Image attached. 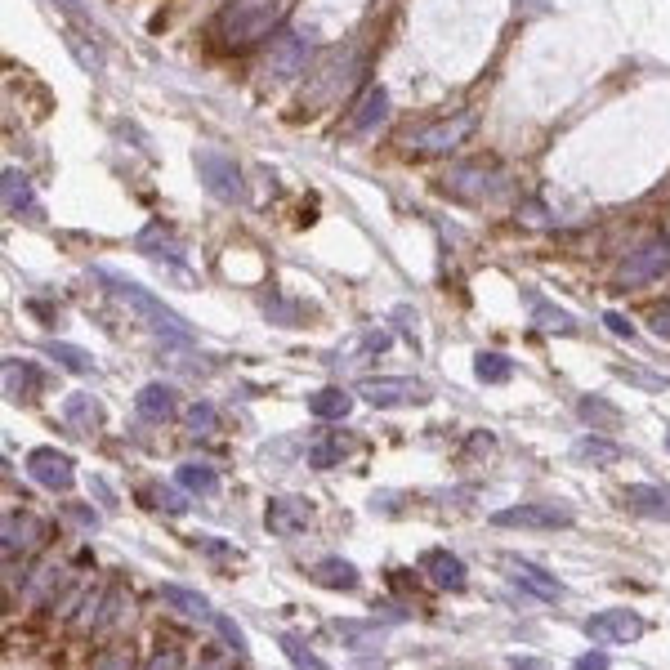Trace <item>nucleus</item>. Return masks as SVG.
Returning <instances> with one entry per match:
<instances>
[{"instance_id": "nucleus-1", "label": "nucleus", "mask_w": 670, "mask_h": 670, "mask_svg": "<svg viewBox=\"0 0 670 670\" xmlns=\"http://www.w3.org/2000/svg\"><path fill=\"white\" fill-rule=\"evenodd\" d=\"M94 277L99 282H108V291L117 295L126 309H134L143 322H148L152 331L161 335V340H170V344H193V327H188L184 318H179L170 304H161L157 295L148 291V286H139V282H130V277H121V273H112V268H94Z\"/></svg>"}, {"instance_id": "nucleus-2", "label": "nucleus", "mask_w": 670, "mask_h": 670, "mask_svg": "<svg viewBox=\"0 0 670 670\" xmlns=\"http://www.w3.org/2000/svg\"><path fill=\"white\" fill-rule=\"evenodd\" d=\"M277 0H237V5L224 9V18H219V27H224V41L228 45H251L260 41V36L273 32L277 23Z\"/></svg>"}, {"instance_id": "nucleus-3", "label": "nucleus", "mask_w": 670, "mask_h": 670, "mask_svg": "<svg viewBox=\"0 0 670 670\" xmlns=\"http://www.w3.org/2000/svg\"><path fill=\"white\" fill-rule=\"evenodd\" d=\"M492 528H519V532H554L572 528V510L554 501H519L492 514Z\"/></svg>"}, {"instance_id": "nucleus-4", "label": "nucleus", "mask_w": 670, "mask_h": 670, "mask_svg": "<svg viewBox=\"0 0 670 670\" xmlns=\"http://www.w3.org/2000/svg\"><path fill=\"white\" fill-rule=\"evenodd\" d=\"M666 273H670V237H648V242H639L626 255V264L617 273V286L621 291H635V286H648Z\"/></svg>"}, {"instance_id": "nucleus-5", "label": "nucleus", "mask_w": 670, "mask_h": 670, "mask_svg": "<svg viewBox=\"0 0 670 670\" xmlns=\"http://www.w3.org/2000/svg\"><path fill=\"white\" fill-rule=\"evenodd\" d=\"M197 175H201V184H206V193L215 197V201H224V206H237V201H246V179H242V170H237V161L224 157V152L201 148V152H197Z\"/></svg>"}, {"instance_id": "nucleus-6", "label": "nucleus", "mask_w": 670, "mask_h": 670, "mask_svg": "<svg viewBox=\"0 0 670 670\" xmlns=\"http://www.w3.org/2000/svg\"><path fill=\"white\" fill-rule=\"evenodd\" d=\"M304 67H309V36L300 32H273L268 36V54H264V72L273 76V81H291V76H300Z\"/></svg>"}, {"instance_id": "nucleus-7", "label": "nucleus", "mask_w": 670, "mask_h": 670, "mask_svg": "<svg viewBox=\"0 0 670 670\" xmlns=\"http://www.w3.org/2000/svg\"><path fill=\"white\" fill-rule=\"evenodd\" d=\"M639 635H644V617L630 608H608L586 617V639H595V644H635Z\"/></svg>"}, {"instance_id": "nucleus-8", "label": "nucleus", "mask_w": 670, "mask_h": 670, "mask_svg": "<svg viewBox=\"0 0 670 670\" xmlns=\"http://www.w3.org/2000/svg\"><path fill=\"white\" fill-rule=\"evenodd\" d=\"M27 474L41 487H50V492H72L76 461L67 452H54V447H36V452H27Z\"/></svg>"}, {"instance_id": "nucleus-9", "label": "nucleus", "mask_w": 670, "mask_h": 670, "mask_svg": "<svg viewBox=\"0 0 670 670\" xmlns=\"http://www.w3.org/2000/svg\"><path fill=\"white\" fill-rule=\"evenodd\" d=\"M264 523L273 536H282V541H295V536H304V528L313 523V510L304 496H273L264 510Z\"/></svg>"}, {"instance_id": "nucleus-10", "label": "nucleus", "mask_w": 670, "mask_h": 670, "mask_svg": "<svg viewBox=\"0 0 670 670\" xmlns=\"http://www.w3.org/2000/svg\"><path fill=\"white\" fill-rule=\"evenodd\" d=\"M371 407H411V402H425L429 394L407 376H376V380H362L358 389Z\"/></svg>"}, {"instance_id": "nucleus-11", "label": "nucleus", "mask_w": 670, "mask_h": 670, "mask_svg": "<svg viewBox=\"0 0 670 670\" xmlns=\"http://www.w3.org/2000/svg\"><path fill=\"white\" fill-rule=\"evenodd\" d=\"M621 505L635 514H644V519H662L670 523V487L666 483H630L621 487Z\"/></svg>"}, {"instance_id": "nucleus-12", "label": "nucleus", "mask_w": 670, "mask_h": 670, "mask_svg": "<svg viewBox=\"0 0 670 670\" xmlns=\"http://www.w3.org/2000/svg\"><path fill=\"white\" fill-rule=\"evenodd\" d=\"M505 568H510V577L519 581L523 590H532L536 599H545V603H559L568 590H563V581L554 577V572H545V568H536V563L528 559H505Z\"/></svg>"}, {"instance_id": "nucleus-13", "label": "nucleus", "mask_w": 670, "mask_h": 670, "mask_svg": "<svg viewBox=\"0 0 670 670\" xmlns=\"http://www.w3.org/2000/svg\"><path fill=\"white\" fill-rule=\"evenodd\" d=\"M420 572H425L438 590H452V595H456V590H465V581H469L465 563L456 559L452 550H425V554H420Z\"/></svg>"}, {"instance_id": "nucleus-14", "label": "nucleus", "mask_w": 670, "mask_h": 670, "mask_svg": "<svg viewBox=\"0 0 670 670\" xmlns=\"http://www.w3.org/2000/svg\"><path fill=\"white\" fill-rule=\"evenodd\" d=\"M134 411H139L143 420H152V425H166V420H175V411H179V398H175V389L170 385H143L139 394H134Z\"/></svg>"}, {"instance_id": "nucleus-15", "label": "nucleus", "mask_w": 670, "mask_h": 670, "mask_svg": "<svg viewBox=\"0 0 670 670\" xmlns=\"http://www.w3.org/2000/svg\"><path fill=\"white\" fill-rule=\"evenodd\" d=\"M389 117V94L380 90V85H371V90H362V99L353 103V117H349V130L353 134H371L380 130Z\"/></svg>"}, {"instance_id": "nucleus-16", "label": "nucleus", "mask_w": 670, "mask_h": 670, "mask_svg": "<svg viewBox=\"0 0 670 670\" xmlns=\"http://www.w3.org/2000/svg\"><path fill=\"white\" fill-rule=\"evenodd\" d=\"M0 188H5V210L9 215H27V219H41V201L32 193V179L23 175V170L9 166L5 179H0Z\"/></svg>"}, {"instance_id": "nucleus-17", "label": "nucleus", "mask_w": 670, "mask_h": 670, "mask_svg": "<svg viewBox=\"0 0 670 670\" xmlns=\"http://www.w3.org/2000/svg\"><path fill=\"white\" fill-rule=\"evenodd\" d=\"M0 376H5V394L9 398H32L36 389L45 385L41 367H36V362H27V358H5Z\"/></svg>"}, {"instance_id": "nucleus-18", "label": "nucleus", "mask_w": 670, "mask_h": 670, "mask_svg": "<svg viewBox=\"0 0 670 670\" xmlns=\"http://www.w3.org/2000/svg\"><path fill=\"white\" fill-rule=\"evenodd\" d=\"M157 595L166 599L175 612H184V617H193V621H215L219 617V612L210 608L206 595H197V590H188V586H175V581H161Z\"/></svg>"}, {"instance_id": "nucleus-19", "label": "nucleus", "mask_w": 670, "mask_h": 670, "mask_svg": "<svg viewBox=\"0 0 670 670\" xmlns=\"http://www.w3.org/2000/svg\"><path fill=\"white\" fill-rule=\"evenodd\" d=\"M63 420L72 434H94V429L103 425V407L94 394H72L63 402Z\"/></svg>"}, {"instance_id": "nucleus-20", "label": "nucleus", "mask_w": 670, "mask_h": 670, "mask_svg": "<svg viewBox=\"0 0 670 670\" xmlns=\"http://www.w3.org/2000/svg\"><path fill=\"white\" fill-rule=\"evenodd\" d=\"M358 568H353L349 559H318L313 563V586H322V590H358Z\"/></svg>"}, {"instance_id": "nucleus-21", "label": "nucleus", "mask_w": 670, "mask_h": 670, "mask_svg": "<svg viewBox=\"0 0 670 670\" xmlns=\"http://www.w3.org/2000/svg\"><path fill=\"white\" fill-rule=\"evenodd\" d=\"M621 443H612V438H599V434H586V438H577L572 443V461H581V465H599V469H608V465H617L621 461Z\"/></svg>"}, {"instance_id": "nucleus-22", "label": "nucleus", "mask_w": 670, "mask_h": 670, "mask_svg": "<svg viewBox=\"0 0 670 670\" xmlns=\"http://www.w3.org/2000/svg\"><path fill=\"white\" fill-rule=\"evenodd\" d=\"M469 130H474V117H469V112H465V117L447 121V126H434V130H425V134H420V139H416V148H420V152H447V148H456V143H461Z\"/></svg>"}, {"instance_id": "nucleus-23", "label": "nucleus", "mask_w": 670, "mask_h": 670, "mask_svg": "<svg viewBox=\"0 0 670 670\" xmlns=\"http://www.w3.org/2000/svg\"><path fill=\"white\" fill-rule=\"evenodd\" d=\"M41 532H45V523L32 519V514H5V554L32 550L41 541Z\"/></svg>"}, {"instance_id": "nucleus-24", "label": "nucleus", "mask_w": 670, "mask_h": 670, "mask_svg": "<svg viewBox=\"0 0 670 670\" xmlns=\"http://www.w3.org/2000/svg\"><path fill=\"white\" fill-rule=\"evenodd\" d=\"M349 452H353V438H344L340 429H331L327 438H318V443L309 447V465L313 469H335Z\"/></svg>"}, {"instance_id": "nucleus-25", "label": "nucleus", "mask_w": 670, "mask_h": 670, "mask_svg": "<svg viewBox=\"0 0 670 670\" xmlns=\"http://www.w3.org/2000/svg\"><path fill=\"white\" fill-rule=\"evenodd\" d=\"M175 478H179V487L193 492V496H215L219 492V474L206 461H184L175 469Z\"/></svg>"}, {"instance_id": "nucleus-26", "label": "nucleus", "mask_w": 670, "mask_h": 670, "mask_svg": "<svg viewBox=\"0 0 670 670\" xmlns=\"http://www.w3.org/2000/svg\"><path fill=\"white\" fill-rule=\"evenodd\" d=\"M528 309H532V322H536V327H545V331H563V335L577 331V322H572V313H568V309H554V304H550V300H541L536 291H528Z\"/></svg>"}, {"instance_id": "nucleus-27", "label": "nucleus", "mask_w": 670, "mask_h": 670, "mask_svg": "<svg viewBox=\"0 0 670 670\" xmlns=\"http://www.w3.org/2000/svg\"><path fill=\"white\" fill-rule=\"evenodd\" d=\"M309 411L318 420H344L353 411V394L349 389H318V394L309 398Z\"/></svg>"}, {"instance_id": "nucleus-28", "label": "nucleus", "mask_w": 670, "mask_h": 670, "mask_svg": "<svg viewBox=\"0 0 670 670\" xmlns=\"http://www.w3.org/2000/svg\"><path fill=\"white\" fill-rule=\"evenodd\" d=\"M139 251L152 255V260H170L175 268L184 264V260H179V246L170 242V233H166L161 224H148V228H143V233H139Z\"/></svg>"}, {"instance_id": "nucleus-29", "label": "nucleus", "mask_w": 670, "mask_h": 670, "mask_svg": "<svg viewBox=\"0 0 670 670\" xmlns=\"http://www.w3.org/2000/svg\"><path fill=\"white\" fill-rule=\"evenodd\" d=\"M577 411L590 420V429H617L621 425V411L612 407L608 398H599V394H586L577 402Z\"/></svg>"}, {"instance_id": "nucleus-30", "label": "nucleus", "mask_w": 670, "mask_h": 670, "mask_svg": "<svg viewBox=\"0 0 670 670\" xmlns=\"http://www.w3.org/2000/svg\"><path fill=\"white\" fill-rule=\"evenodd\" d=\"M474 376L483 380V385H505V380L514 376V362L505 358V353H478V358H474Z\"/></svg>"}, {"instance_id": "nucleus-31", "label": "nucleus", "mask_w": 670, "mask_h": 670, "mask_svg": "<svg viewBox=\"0 0 670 670\" xmlns=\"http://www.w3.org/2000/svg\"><path fill=\"white\" fill-rule=\"evenodd\" d=\"M277 644H282V653H286V662H291L295 670H331L327 662H322L318 653H313L309 644H304V639H295V635H282L277 639Z\"/></svg>"}, {"instance_id": "nucleus-32", "label": "nucleus", "mask_w": 670, "mask_h": 670, "mask_svg": "<svg viewBox=\"0 0 670 670\" xmlns=\"http://www.w3.org/2000/svg\"><path fill=\"white\" fill-rule=\"evenodd\" d=\"M45 353H50L54 362H63L67 371H76V376H90L94 371V358L85 349H76V344H59V340H50L45 344Z\"/></svg>"}, {"instance_id": "nucleus-33", "label": "nucleus", "mask_w": 670, "mask_h": 670, "mask_svg": "<svg viewBox=\"0 0 670 670\" xmlns=\"http://www.w3.org/2000/svg\"><path fill=\"white\" fill-rule=\"evenodd\" d=\"M215 425H219V411L210 407V402H197L193 411H188V434H215Z\"/></svg>"}, {"instance_id": "nucleus-34", "label": "nucleus", "mask_w": 670, "mask_h": 670, "mask_svg": "<svg viewBox=\"0 0 670 670\" xmlns=\"http://www.w3.org/2000/svg\"><path fill=\"white\" fill-rule=\"evenodd\" d=\"M90 670H134V657H130V648H108V653L94 657Z\"/></svg>"}, {"instance_id": "nucleus-35", "label": "nucleus", "mask_w": 670, "mask_h": 670, "mask_svg": "<svg viewBox=\"0 0 670 670\" xmlns=\"http://www.w3.org/2000/svg\"><path fill=\"white\" fill-rule=\"evenodd\" d=\"M215 626H219V635L228 639V648H233V653L242 657V653H246V635H242V626H237L233 617H215Z\"/></svg>"}, {"instance_id": "nucleus-36", "label": "nucleus", "mask_w": 670, "mask_h": 670, "mask_svg": "<svg viewBox=\"0 0 670 670\" xmlns=\"http://www.w3.org/2000/svg\"><path fill=\"white\" fill-rule=\"evenodd\" d=\"M608 653H581L577 662H572V670H608Z\"/></svg>"}, {"instance_id": "nucleus-37", "label": "nucleus", "mask_w": 670, "mask_h": 670, "mask_svg": "<svg viewBox=\"0 0 670 670\" xmlns=\"http://www.w3.org/2000/svg\"><path fill=\"white\" fill-rule=\"evenodd\" d=\"M157 505H166L170 514H184L188 510V501L179 492H170V487H161V492H157Z\"/></svg>"}, {"instance_id": "nucleus-38", "label": "nucleus", "mask_w": 670, "mask_h": 670, "mask_svg": "<svg viewBox=\"0 0 670 670\" xmlns=\"http://www.w3.org/2000/svg\"><path fill=\"white\" fill-rule=\"evenodd\" d=\"M603 322H608V331H612V335H626V340L635 335V327H630V318H621V313H603Z\"/></svg>"}, {"instance_id": "nucleus-39", "label": "nucleus", "mask_w": 670, "mask_h": 670, "mask_svg": "<svg viewBox=\"0 0 670 670\" xmlns=\"http://www.w3.org/2000/svg\"><path fill=\"white\" fill-rule=\"evenodd\" d=\"M90 487H94V496L103 501V510H117V496H112V487L103 483V478H90Z\"/></svg>"}, {"instance_id": "nucleus-40", "label": "nucleus", "mask_w": 670, "mask_h": 670, "mask_svg": "<svg viewBox=\"0 0 670 670\" xmlns=\"http://www.w3.org/2000/svg\"><path fill=\"white\" fill-rule=\"evenodd\" d=\"M193 545H197V550H206V554H237L233 545H224V541H210V536H193Z\"/></svg>"}, {"instance_id": "nucleus-41", "label": "nucleus", "mask_w": 670, "mask_h": 670, "mask_svg": "<svg viewBox=\"0 0 670 670\" xmlns=\"http://www.w3.org/2000/svg\"><path fill=\"white\" fill-rule=\"evenodd\" d=\"M653 335H657V340H670V309L653 313Z\"/></svg>"}, {"instance_id": "nucleus-42", "label": "nucleus", "mask_w": 670, "mask_h": 670, "mask_svg": "<svg viewBox=\"0 0 670 670\" xmlns=\"http://www.w3.org/2000/svg\"><path fill=\"white\" fill-rule=\"evenodd\" d=\"M510 670H550V666H545L541 657H519V653H514L510 657Z\"/></svg>"}, {"instance_id": "nucleus-43", "label": "nucleus", "mask_w": 670, "mask_h": 670, "mask_svg": "<svg viewBox=\"0 0 670 670\" xmlns=\"http://www.w3.org/2000/svg\"><path fill=\"white\" fill-rule=\"evenodd\" d=\"M67 514H72L76 523H85V528H94V523H99V514H94V510H85V505H67Z\"/></svg>"}, {"instance_id": "nucleus-44", "label": "nucleus", "mask_w": 670, "mask_h": 670, "mask_svg": "<svg viewBox=\"0 0 670 670\" xmlns=\"http://www.w3.org/2000/svg\"><path fill=\"white\" fill-rule=\"evenodd\" d=\"M362 344H367L371 353H385V349H389V335H385V331H371V335H367V340H362Z\"/></svg>"}, {"instance_id": "nucleus-45", "label": "nucleus", "mask_w": 670, "mask_h": 670, "mask_svg": "<svg viewBox=\"0 0 670 670\" xmlns=\"http://www.w3.org/2000/svg\"><path fill=\"white\" fill-rule=\"evenodd\" d=\"M143 670H175V653H161V657H152Z\"/></svg>"}, {"instance_id": "nucleus-46", "label": "nucleus", "mask_w": 670, "mask_h": 670, "mask_svg": "<svg viewBox=\"0 0 670 670\" xmlns=\"http://www.w3.org/2000/svg\"><path fill=\"white\" fill-rule=\"evenodd\" d=\"M197 670H224V666H219V662H201Z\"/></svg>"}, {"instance_id": "nucleus-47", "label": "nucleus", "mask_w": 670, "mask_h": 670, "mask_svg": "<svg viewBox=\"0 0 670 670\" xmlns=\"http://www.w3.org/2000/svg\"><path fill=\"white\" fill-rule=\"evenodd\" d=\"M666 447H670V429H666Z\"/></svg>"}]
</instances>
